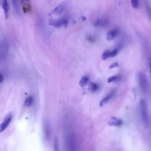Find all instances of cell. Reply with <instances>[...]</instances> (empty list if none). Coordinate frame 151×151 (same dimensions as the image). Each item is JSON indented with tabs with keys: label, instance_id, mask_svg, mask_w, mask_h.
Here are the masks:
<instances>
[{
	"label": "cell",
	"instance_id": "cell-1",
	"mask_svg": "<svg viewBox=\"0 0 151 151\" xmlns=\"http://www.w3.org/2000/svg\"><path fill=\"white\" fill-rule=\"evenodd\" d=\"M139 108L140 111V116L143 122L147 124L149 122V116L147 111V103L144 99H142L139 103Z\"/></svg>",
	"mask_w": 151,
	"mask_h": 151
},
{
	"label": "cell",
	"instance_id": "cell-2",
	"mask_svg": "<svg viewBox=\"0 0 151 151\" xmlns=\"http://www.w3.org/2000/svg\"><path fill=\"white\" fill-rule=\"evenodd\" d=\"M65 145L68 150H74L76 149L75 136L71 130L67 132L65 136Z\"/></svg>",
	"mask_w": 151,
	"mask_h": 151
},
{
	"label": "cell",
	"instance_id": "cell-3",
	"mask_svg": "<svg viewBox=\"0 0 151 151\" xmlns=\"http://www.w3.org/2000/svg\"><path fill=\"white\" fill-rule=\"evenodd\" d=\"M138 79L139 86L141 89L144 92H146L148 89V83L145 76L142 73H139L138 76Z\"/></svg>",
	"mask_w": 151,
	"mask_h": 151
},
{
	"label": "cell",
	"instance_id": "cell-4",
	"mask_svg": "<svg viewBox=\"0 0 151 151\" xmlns=\"http://www.w3.org/2000/svg\"><path fill=\"white\" fill-rule=\"evenodd\" d=\"M50 25L56 27H67L68 24V20L67 19H61L60 20H51L48 24Z\"/></svg>",
	"mask_w": 151,
	"mask_h": 151
},
{
	"label": "cell",
	"instance_id": "cell-5",
	"mask_svg": "<svg viewBox=\"0 0 151 151\" xmlns=\"http://www.w3.org/2000/svg\"><path fill=\"white\" fill-rule=\"evenodd\" d=\"M8 46L6 40H1V60H5L8 54Z\"/></svg>",
	"mask_w": 151,
	"mask_h": 151
},
{
	"label": "cell",
	"instance_id": "cell-6",
	"mask_svg": "<svg viewBox=\"0 0 151 151\" xmlns=\"http://www.w3.org/2000/svg\"><path fill=\"white\" fill-rule=\"evenodd\" d=\"M12 116L11 113H9L4 119V120H3L2 123H1V126H0V132H2L6 127L7 126L9 125L11 119H12Z\"/></svg>",
	"mask_w": 151,
	"mask_h": 151
},
{
	"label": "cell",
	"instance_id": "cell-7",
	"mask_svg": "<svg viewBox=\"0 0 151 151\" xmlns=\"http://www.w3.org/2000/svg\"><path fill=\"white\" fill-rule=\"evenodd\" d=\"M44 134L46 140H49L51 134V127L50 123L47 121L44 122Z\"/></svg>",
	"mask_w": 151,
	"mask_h": 151
},
{
	"label": "cell",
	"instance_id": "cell-8",
	"mask_svg": "<svg viewBox=\"0 0 151 151\" xmlns=\"http://www.w3.org/2000/svg\"><path fill=\"white\" fill-rule=\"evenodd\" d=\"M123 123V122L120 119L116 117H111L108 122V124L110 126L117 127L120 126Z\"/></svg>",
	"mask_w": 151,
	"mask_h": 151
},
{
	"label": "cell",
	"instance_id": "cell-9",
	"mask_svg": "<svg viewBox=\"0 0 151 151\" xmlns=\"http://www.w3.org/2000/svg\"><path fill=\"white\" fill-rule=\"evenodd\" d=\"M64 10V6L63 5H58L50 13V15H59L61 14Z\"/></svg>",
	"mask_w": 151,
	"mask_h": 151
},
{
	"label": "cell",
	"instance_id": "cell-10",
	"mask_svg": "<svg viewBox=\"0 0 151 151\" xmlns=\"http://www.w3.org/2000/svg\"><path fill=\"white\" fill-rule=\"evenodd\" d=\"M115 94V91H111L109 94H107L105 97H104L100 102V106L101 107L104 106L106 104H107L110 100V99L114 96Z\"/></svg>",
	"mask_w": 151,
	"mask_h": 151
},
{
	"label": "cell",
	"instance_id": "cell-11",
	"mask_svg": "<svg viewBox=\"0 0 151 151\" xmlns=\"http://www.w3.org/2000/svg\"><path fill=\"white\" fill-rule=\"evenodd\" d=\"M119 30L117 29H114L112 30L109 31L107 32L106 34V38L107 41H111L113 40L118 34Z\"/></svg>",
	"mask_w": 151,
	"mask_h": 151
},
{
	"label": "cell",
	"instance_id": "cell-12",
	"mask_svg": "<svg viewBox=\"0 0 151 151\" xmlns=\"http://www.w3.org/2000/svg\"><path fill=\"white\" fill-rule=\"evenodd\" d=\"M1 5L4 11L5 17L6 19L8 18V12H9V7L7 0H1Z\"/></svg>",
	"mask_w": 151,
	"mask_h": 151
},
{
	"label": "cell",
	"instance_id": "cell-13",
	"mask_svg": "<svg viewBox=\"0 0 151 151\" xmlns=\"http://www.w3.org/2000/svg\"><path fill=\"white\" fill-rule=\"evenodd\" d=\"M89 80V78L87 76H84L83 77H81V78L80 79V81H79V85L81 87H84L85 86L87 85V84L88 83Z\"/></svg>",
	"mask_w": 151,
	"mask_h": 151
},
{
	"label": "cell",
	"instance_id": "cell-14",
	"mask_svg": "<svg viewBox=\"0 0 151 151\" xmlns=\"http://www.w3.org/2000/svg\"><path fill=\"white\" fill-rule=\"evenodd\" d=\"M98 84L94 83H90L88 85V90L91 93L95 92L98 89Z\"/></svg>",
	"mask_w": 151,
	"mask_h": 151
},
{
	"label": "cell",
	"instance_id": "cell-15",
	"mask_svg": "<svg viewBox=\"0 0 151 151\" xmlns=\"http://www.w3.org/2000/svg\"><path fill=\"white\" fill-rule=\"evenodd\" d=\"M53 147L55 151L59 150V143H58V139L57 137H55L53 141Z\"/></svg>",
	"mask_w": 151,
	"mask_h": 151
},
{
	"label": "cell",
	"instance_id": "cell-16",
	"mask_svg": "<svg viewBox=\"0 0 151 151\" xmlns=\"http://www.w3.org/2000/svg\"><path fill=\"white\" fill-rule=\"evenodd\" d=\"M109 57H110V51L106 50L101 55L102 60H106Z\"/></svg>",
	"mask_w": 151,
	"mask_h": 151
},
{
	"label": "cell",
	"instance_id": "cell-17",
	"mask_svg": "<svg viewBox=\"0 0 151 151\" xmlns=\"http://www.w3.org/2000/svg\"><path fill=\"white\" fill-rule=\"evenodd\" d=\"M32 101H33V98L31 96H29L25 99L24 101V105L27 107H29L31 105Z\"/></svg>",
	"mask_w": 151,
	"mask_h": 151
},
{
	"label": "cell",
	"instance_id": "cell-18",
	"mask_svg": "<svg viewBox=\"0 0 151 151\" xmlns=\"http://www.w3.org/2000/svg\"><path fill=\"white\" fill-rule=\"evenodd\" d=\"M119 78H120V77L118 76H111V77H110L107 78V83H111V82H113V81H117V80H119Z\"/></svg>",
	"mask_w": 151,
	"mask_h": 151
},
{
	"label": "cell",
	"instance_id": "cell-19",
	"mask_svg": "<svg viewBox=\"0 0 151 151\" xmlns=\"http://www.w3.org/2000/svg\"><path fill=\"white\" fill-rule=\"evenodd\" d=\"M132 6L134 9H138L139 7V0H130Z\"/></svg>",
	"mask_w": 151,
	"mask_h": 151
},
{
	"label": "cell",
	"instance_id": "cell-20",
	"mask_svg": "<svg viewBox=\"0 0 151 151\" xmlns=\"http://www.w3.org/2000/svg\"><path fill=\"white\" fill-rule=\"evenodd\" d=\"M148 69H149V73L150 77L151 78V51L149 54V61H148Z\"/></svg>",
	"mask_w": 151,
	"mask_h": 151
},
{
	"label": "cell",
	"instance_id": "cell-21",
	"mask_svg": "<svg viewBox=\"0 0 151 151\" xmlns=\"http://www.w3.org/2000/svg\"><path fill=\"white\" fill-rule=\"evenodd\" d=\"M12 3L14 8L16 10V11L17 12H19V7L18 6V3H17V0H12Z\"/></svg>",
	"mask_w": 151,
	"mask_h": 151
},
{
	"label": "cell",
	"instance_id": "cell-22",
	"mask_svg": "<svg viewBox=\"0 0 151 151\" xmlns=\"http://www.w3.org/2000/svg\"><path fill=\"white\" fill-rule=\"evenodd\" d=\"M117 52H118V50L117 48L114 49L113 50L110 51V57H114L117 55Z\"/></svg>",
	"mask_w": 151,
	"mask_h": 151
},
{
	"label": "cell",
	"instance_id": "cell-23",
	"mask_svg": "<svg viewBox=\"0 0 151 151\" xmlns=\"http://www.w3.org/2000/svg\"><path fill=\"white\" fill-rule=\"evenodd\" d=\"M119 64H118L117 63H114L111 64V65L109 66V68H110V69H111V68H113L119 67Z\"/></svg>",
	"mask_w": 151,
	"mask_h": 151
},
{
	"label": "cell",
	"instance_id": "cell-24",
	"mask_svg": "<svg viewBox=\"0 0 151 151\" xmlns=\"http://www.w3.org/2000/svg\"><path fill=\"white\" fill-rule=\"evenodd\" d=\"M100 19H96L94 22V27H98L100 26Z\"/></svg>",
	"mask_w": 151,
	"mask_h": 151
},
{
	"label": "cell",
	"instance_id": "cell-25",
	"mask_svg": "<svg viewBox=\"0 0 151 151\" xmlns=\"http://www.w3.org/2000/svg\"><path fill=\"white\" fill-rule=\"evenodd\" d=\"M0 77H1V79H0V83H2L3 80H4V78H3V75L2 74H0Z\"/></svg>",
	"mask_w": 151,
	"mask_h": 151
},
{
	"label": "cell",
	"instance_id": "cell-26",
	"mask_svg": "<svg viewBox=\"0 0 151 151\" xmlns=\"http://www.w3.org/2000/svg\"><path fill=\"white\" fill-rule=\"evenodd\" d=\"M81 18L82 19L83 21H85V20L86 19V18L85 17H84V16H81Z\"/></svg>",
	"mask_w": 151,
	"mask_h": 151
},
{
	"label": "cell",
	"instance_id": "cell-27",
	"mask_svg": "<svg viewBox=\"0 0 151 151\" xmlns=\"http://www.w3.org/2000/svg\"><path fill=\"white\" fill-rule=\"evenodd\" d=\"M21 1H22V0H21Z\"/></svg>",
	"mask_w": 151,
	"mask_h": 151
}]
</instances>
